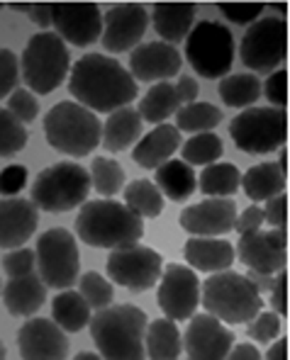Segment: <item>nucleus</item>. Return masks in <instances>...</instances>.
I'll use <instances>...</instances> for the list:
<instances>
[{
	"label": "nucleus",
	"instance_id": "nucleus-1",
	"mask_svg": "<svg viewBox=\"0 0 290 360\" xmlns=\"http://www.w3.org/2000/svg\"><path fill=\"white\" fill-rule=\"evenodd\" d=\"M68 93L91 112H115L137 98V81L113 56L86 54L73 63Z\"/></svg>",
	"mask_w": 290,
	"mask_h": 360
},
{
	"label": "nucleus",
	"instance_id": "nucleus-2",
	"mask_svg": "<svg viewBox=\"0 0 290 360\" xmlns=\"http://www.w3.org/2000/svg\"><path fill=\"white\" fill-rule=\"evenodd\" d=\"M146 311L134 304H110L88 321L91 338L103 360H144Z\"/></svg>",
	"mask_w": 290,
	"mask_h": 360
},
{
	"label": "nucleus",
	"instance_id": "nucleus-3",
	"mask_svg": "<svg viewBox=\"0 0 290 360\" xmlns=\"http://www.w3.org/2000/svg\"><path fill=\"white\" fill-rule=\"evenodd\" d=\"M76 234L86 246L115 251L139 243L144 236V219L115 200H91L83 202L76 214Z\"/></svg>",
	"mask_w": 290,
	"mask_h": 360
},
{
	"label": "nucleus",
	"instance_id": "nucleus-4",
	"mask_svg": "<svg viewBox=\"0 0 290 360\" xmlns=\"http://www.w3.org/2000/svg\"><path fill=\"white\" fill-rule=\"evenodd\" d=\"M203 307L210 316L225 324H249L263 309V300L246 275L234 270L213 273L203 283Z\"/></svg>",
	"mask_w": 290,
	"mask_h": 360
},
{
	"label": "nucleus",
	"instance_id": "nucleus-5",
	"mask_svg": "<svg viewBox=\"0 0 290 360\" xmlns=\"http://www.w3.org/2000/svg\"><path fill=\"white\" fill-rule=\"evenodd\" d=\"M100 120L96 112L71 100L56 103L44 117V134L51 149L73 158L88 156L100 144Z\"/></svg>",
	"mask_w": 290,
	"mask_h": 360
},
{
	"label": "nucleus",
	"instance_id": "nucleus-6",
	"mask_svg": "<svg viewBox=\"0 0 290 360\" xmlns=\"http://www.w3.org/2000/svg\"><path fill=\"white\" fill-rule=\"evenodd\" d=\"M88 193H91V176L86 168L78 163L61 161L44 168L34 178L30 188V202L37 210L59 214V212L81 207L88 200Z\"/></svg>",
	"mask_w": 290,
	"mask_h": 360
},
{
	"label": "nucleus",
	"instance_id": "nucleus-7",
	"mask_svg": "<svg viewBox=\"0 0 290 360\" xmlns=\"http://www.w3.org/2000/svg\"><path fill=\"white\" fill-rule=\"evenodd\" d=\"M68 49L54 32H37L30 37L23 56H20V76L30 93L49 95L64 83L68 73Z\"/></svg>",
	"mask_w": 290,
	"mask_h": 360
},
{
	"label": "nucleus",
	"instance_id": "nucleus-8",
	"mask_svg": "<svg viewBox=\"0 0 290 360\" xmlns=\"http://www.w3.org/2000/svg\"><path fill=\"white\" fill-rule=\"evenodd\" d=\"M186 59L208 81L225 78L234 61V37L229 27L213 20H200L186 37Z\"/></svg>",
	"mask_w": 290,
	"mask_h": 360
},
{
	"label": "nucleus",
	"instance_id": "nucleus-9",
	"mask_svg": "<svg viewBox=\"0 0 290 360\" xmlns=\"http://www.w3.org/2000/svg\"><path fill=\"white\" fill-rule=\"evenodd\" d=\"M229 134L244 153L278 151L288 141V112L278 108L241 110L229 122Z\"/></svg>",
	"mask_w": 290,
	"mask_h": 360
},
{
	"label": "nucleus",
	"instance_id": "nucleus-10",
	"mask_svg": "<svg viewBox=\"0 0 290 360\" xmlns=\"http://www.w3.org/2000/svg\"><path fill=\"white\" fill-rule=\"evenodd\" d=\"M241 63L251 71L273 73L288 56V25L283 18H261L244 32L239 44ZM254 73V76H256Z\"/></svg>",
	"mask_w": 290,
	"mask_h": 360
},
{
	"label": "nucleus",
	"instance_id": "nucleus-11",
	"mask_svg": "<svg viewBox=\"0 0 290 360\" xmlns=\"http://www.w3.org/2000/svg\"><path fill=\"white\" fill-rule=\"evenodd\" d=\"M37 275L44 288L68 290L78 278V246L71 231L49 229L37 239Z\"/></svg>",
	"mask_w": 290,
	"mask_h": 360
},
{
	"label": "nucleus",
	"instance_id": "nucleus-12",
	"mask_svg": "<svg viewBox=\"0 0 290 360\" xmlns=\"http://www.w3.org/2000/svg\"><path fill=\"white\" fill-rule=\"evenodd\" d=\"M161 256L154 248H146L141 243L115 248L108 256V275L113 283L122 285L132 292H146L161 278Z\"/></svg>",
	"mask_w": 290,
	"mask_h": 360
},
{
	"label": "nucleus",
	"instance_id": "nucleus-13",
	"mask_svg": "<svg viewBox=\"0 0 290 360\" xmlns=\"http://www.w3.org/2000/svg\"><path fill=\"white\" fill-rule=\"evenodd\" d=\"M156 300H159V307L166 314V319H191L200 304V283L195 270H191L188 266H178V263L166 266L161 275Z\"/></svg>",
	"mask_w": 290,
	"mask_h": 360
},
{
	"label": "nucleus",
	"instance_id": "nucleus-14",
	"mask_svg": "<svg viewBox=\"0 0 290 360\" xmlns=\"http://www.w3.org/2000/svg\"><path fill=\"white\" fill-rule=\"evenodd\" d=\"M51 27L64 44L91 46L103 34V13L98 3H51Z\"/></svg>",
	"mask_w": 290,
	"mask_h": 360
},
{
	"label": "nucleus",
	"instance_id": "nucleus-15",
	"mask_svg": "<svg viewBox=\"0 0 290 360\" xmlns=\"http://www.w3.org/2000/svg\"><path fill=\"white\" fill-rule=\"evenodd\" d=\"M239 261L251 273L276 275L288 263V229L249 231L239 236Z\"/></svg>",
	"mask_w": 290,
	"mask_h": 360
},
{
	"label": "nucleus",
	"instance_id": "nucleus-16",
	"mask_svg": "<svg viewBox=\"0 0 290 360\" xmlns=\"http://www.w3.org/2000/svg\"><path fill=\"white\" fill-rule=\"evenodd\" d=\"M149 25V13H146L144 5L139 3H120L115 8H110L103 15V41L105 51H132L134 46H139L141 37Z\"/></svg>",
	"mask_w": 290,
	"mask_h": 360
},
{
	"label": "nucleus",
	"instance_id": "nucleus-17",
	"mask_svg": "<svg viewBox=\"0 0 290 360\" xmlns=\"http://www.w3.org/2000/svg\"><path fill=\"white\" fill-rule=\"evenodd\" d=\"M234 346L232 333L220 319L210 314H193L183 333V351L188 360H225Z\"/></svg>",
	"mask_w": 290,
	"mask_h": 360
},
{
	"label": "nucleus",
	"instance_id": "nucleus-18",
	"mask_svg": "<svg viewBox=\"0 0 290 360\" xmlns=\"http://www.w3.org/2000/svg\"><path fill=\"white\" fill-rule=\"evenodd\" d=\"M237 205L229 198H210L181 212L178 221L191 236L220 239L234 229Z\"/></svg>",
	"mask_w": 290,
	"mask_h": 360
},
{
	"label": "nucleus",
	"instance_id": "nucleus-19",
	"mask_svg": "<svg viewBox=\"0 0 290 360\" xmlns=\"http://www.w3.org/2000/svg\"><path fill=\"white\" fill-rule=\"evenodd\" d=\"M181 51L166 41H146L132 49L130 76L141 83H163L181 71Z\"/></svg>",
	"mask_w": 290,
	"mask_h": 360
},
{
	"label": "nucleus",
	"instance_id": "nucleus-20",
	"mask_svg": "<svg viewBox=\"0 0 290 360\" xmlns=\"http://www.w3.org/2000/svg\"><path fill=\"white\" fill-rule=\"evenodd\" d=\"M18 351L23 360H66L68 338L51 319H30L18 331Z\"/></svg>",
	"mask_w": 290,
	"mask_h": 360
},
{
	"label": "nucleus",
	"instance_id": "nucleus-21",
	"mask_svg": "<svg viewBox=\"0 0 290 360\" xmlns=\"http://www.w3.org/2000/svg\"><path fill=\"white\" fill-rule=\"evenodd\" d=\"M39 224V210L25 198L0 200V248H23Z\"/></svg>",
	"mask_w": 290,
	"mask_h": 360
},
{
	"label": "nucleus",
	"instance_id": "nucleus-22",
	"mask_svg": "<svg viewBox=\"0 0 290 360\" xmlns=\"http://www.w3.org/2000/svg\"><path fill=\"white\" fill-rule=\"evenodd\" d=\"M181 149V131L173 124H156V129H151L146 136H141V141L134 146L132 158L137 166L156 171L161 163L171 161V156Z\"/></svg>",
	"mask_w": 290,
	"mask_h": 360
},
{
	"label": "nucleus",
	"instance_id": "nucleus-23",
	"mask_svg": "<svg viewBox=\"0 0 290 360\" xmlns=\"http://www.w3.org/2000/svg\"><path fill=\"white\" fill-rule=\"evenodd\" d=\"M195 3H156L151 8V25L166 44H178L188 37L195 22Z\"/></svg>",
	"mask_w": 290,
	"mask_h": 360
},
{
	"label": "nucleus",
	"instance_id": "nucleus-24",
	"mask_svg": "<svg viewBox=\"0 0 290 360\" xmlns=\"http://www.w3.org/2000/svg\"><path fill=\"white\" fill-rule=\"evenodd\" d=\"M5 309L13 316H32L46 300V288L37 273L23 275V278H10L3 288Z\"/></svg>",
	"mask_w": 290,
	"mask_h": 360
},
{
	"label": "nucleus",
	"instance_id": "nucleus-25",
	"mask_svg": "<svg viewBox=\"0 0 290 360\" xmlns=\"http://www.w3.org/2000/svg\"><path fill=\"white\" fill-rule=\"evenodd\" d=\"M188 266L203 273H220V270H229L234 263V246L225 239H203V236H191L183 248Z\"/></svg>",
	"mask_w": 290,
	"mask_h": 360
},
{
	"label": "nucleus",
	"instance_id": "nucleus-26",
	"mask_svg": "<svg viewBox=\"0 0 290 360\" xmlns=\"http://www.w3.org/2000/svg\"><path fill=\"white\" fill-rule=\"evenodd\" d=\"M139 136H141V117H139V112L132 108H122V110L110 112L108 122L103 124V131H100L103 146L113 153L130 149Z\"/></svg>",
	"mask_w": 290,
	"mask_h": 360
},
{
	"label": "nucleus",
	"instance_id": "nucleus-27",
	"mask_svg": "<svg viewBox=\"0 0 290 360\" xmlns=\"http://www.w3.org/2000/svg\"><path fill=\"white\" fill-rule=\"evenodd\" d=\"M154 185L159 188L163 198L173 200V202H186L198 190V178H195V171L188 163H183L181 158H176V161L171 158V161L161 163L156 168Z\"/></svg>",
	"mask_w": 290,
	"mask_h": 360
},
{
	"label": "nucleus",
	"instance_id": "nucleus-28",
	"mask_svg": "<svg viewBox=\"0 0 290 360\" xmlns=\"http://www.w3.org/2000/svg\"><path fill=\"white\" fill-rule=\"evenodd\" d=\"M239 185L244 188V195L251 202H268L276 195L286 193V176H283V171L276 163L266 161L258 163V166H251L241 176Z\"/></svg>",
	"mask_w": 290,
	"mask_h": 360
},
{
	"label": "nucleus",
	"instance_id": "nucleus-29",
	"mask_svg": "<svg viewBox=\"0 0 290 360\" xmlns=\"http://www.w3.org/2000/svg\"><path fill=\"white\" fill-rule=\"evenodd\" d=\"M183 351V338L171 319H154L146 324L144 353L149 360H178Z\"/></svg>",
	"mask_w": 290,
	"mask_h": 360
},
{
	"label": "nucleus",
	"instance_id": "nucleus-30",
	"mask_svg": "<svg viewBox=\"0 0 290 360\" xmlns=\"http://www.w3.org/2000/svg\"><path fill=\"white\" fill-rule=\"evenodd\" d=\"M51 321L64 333H76L91 321V307L76 290H61L51 302Z\"/></svg>",
	"mask_w": 290,
	"mask_h": 360
},
{
	"label": "nucleus",
	"instance_id": "nucleus-31",
	"mask_svg": "<svg viewBox=\"0 0 290 360\" xmlns=\"http://www.w3.org/2000/svg\"><path fill=\"white\" fill-rule=\"evenodd\" d=\"M178 108H181V100H178V95H176V88L168 81H163V83L151 86V90H146V95L141 98L137 112H139L141 122L163 124L171 115L178 112Z\"/></svg>",
	"mask_w": 290,
	"mask_h": 360
},
{
	"label": "nucleus",
	"instance_id": "nucleus-32",
	"mask_svg": "<svg viewBox=\"0 0 290 360\" xmlns=\"http://www.w3.org/2000/svg\"><path fill=\"white\" fill-rule=\"evenodd\" d=\"M218 93L227 108H251L261 98V81L254 73H232L220 81Z\"/></svg>",
	"mask_w": 290,
	"mask_h": 360
},
{
	"label": "nucleus",
	"instance_id": "nucleus-33",
	"mask_svg": "<svg viewBox=\"0 0 290 360\" xmlns=\"http://www.w3.org/2000/svg\"><path fill=\"white\" fill-rule=\"evenodd\" d=\"M125 205L141 219H154L163 212V195L151 180H132L125 188Z\"/></svg>",
	"mask_w": 290,
	"mask_h": 360
},
{
	"label": "nucleus",
	"instance_id": "nucleus-34",
	"mask_svg": "<svg viewBox=\"0 0 290 360\" xmlns=\"http://www.w3.org/2000/svg\"><path fill=\"white\" fill-rule=\"evenodd\" d=\"M241 176L234 163H210L200 173V193L208 198H229L239 190Z\"/></svg>",
	"mask_w": 290,
	"mask_h": 360
},
{
	"label": "nucleus",
	"instance_id": "nucleus-35",
	"mask_svg": "<svg viewBox=\"0 0 290 360\" xmlns=\"http://www.w3.org/2000/svg\"><path fill=\"white\" fill-rule=\"evenodd\" d=\"M222 122V110L215 108L213 103H191L181 105L176 112V129L191 131V134H203L210 131Z\"/></svg>",
	"mask_w": 290,
	"mask_h": 360
},
{
	"label": "nucleus",
	"instance_id": "nucleus-36",
	"mask_svg": "<svg viewBox=\"0 0 290 360\" xmlns=\"http://www.w3.org/2000/svg\"><path fill=\"white\" fill-rule=\"evenodd\" d=\"M222 151V139L218 134H213V131H203V134H193L183 144L181 156L183 163H188V166H210V163H218Z\"/></svg>",
	"mask_w": 290,
	"mask_h": 360
},
{
	"label": "nucleus",
	"instance_id": "nucleus-37",
	"mask_svg": "<svg viewBox=\"0 0 290 360\" xmlns=\"http://www.w3.org/2000/svg\"><path fill=\"white\" fill-rule=\"evenodd\" d=\"M91 188H96L103 198H113L122 190V183H125V171L115 158H105V156H98L93 158V166H91Z\"/></svg>",
	"mask_w": 290,
	"mask_h": 360
},
{
	"label": "nucleus",
	"instance_id": "nucleus-38",
	"mask_svg": "<svg viewBox=\"0 0 290 360\" xmlns=\"http://www.w3.org/2000/svg\"><path fill=\"white\" fill-rule=\"evenodd\" d=\"M27 129L20 124L5 108H0V158L15 156L27 146Z\"/></svg>",
	"mask_w": 290,
	"mask_h": 360
},
{
	"label": "nucleus",
	"instance_id": "nucleus-39",
	"mask_svg": "<svg viewBox=\"0 0 290 360\" xmlns=\"http://www.w3.org/2000/svg\"><path fill=\"white\" fill-rule=\"evenodd\" d=\"M78 295L86 300V304L91 309H105V307L113 304V297H115V290L110 285V280H105L103 275L91 270V273H83L81 283H78Z\"/></svg>",
	"mask_w": 290,
	"mask_h": 360
},
{
	"label": "nucleus",
	"instance_id": "nucleus-40",
	"mask_svg": "<svg viewBox=\"0 0 290 360\" xmlns=\"http://www.w3.org/2000/svg\"><path fill=\"white\" fill-rule=\"evenodd\" d=\"M8 112L13 115L20 124H30V122L37 120L39 115V103H37L34 93L30 90H13L8 98Z\"/></svg>",
	"mask_w": 290,
	"mask_h": 360
},
{
	"label": "nucleus",
	"instance_id": "nucleus-41",
	"mask_svg": "<svg viewBox=\"0 0 290 360\" xmlns=\"http://www.w3.org/2000/svg\"><path fill=\"white\" fill-rule=\"evenodd\" d=\"M281 316L276 314V311H258L254 319L249 321V338H254L258 343H271L278 338V333H281Z\"/></svg>",
	"mask_w": 290,
	"mask_h": 360
},
{
	"label": "nucleus",
	"instance_id": "nucleus-42",
	"mask_svg": "<svg viewBox=\"0 0 290 360\" xmlns=\"http://www.w3.org/2000/svg\"><path fill=\"white\" fill-rule=\"evenodd\" d=\"M263 3H218V10L234 25H254L261 20Z\"/></svg>",
	"mask_w": 290,
	"mask_h": 360
},
{
	"label": "nucleus",
	"instance_id": "nucleus-43",
	"mask_svg": "<svg viewBox=\"0 0 290 360\" xmlns=\"http://www.w3.org/2000/svg\"><path fill=\"white\" fill-rule=\"evenodd\" d=\"M34 266H37L34 251L27 246L13 248V251L3 258V268H5V275H8V278H23V275L34 273Z\"/></svg>",
	"mask_w": 290,
	"mask_h": 360
},
{
	"label": "nucleus",
	"instance_id": "nucleus-44",
	"mask_svg": "<svg viewBox=\"0 0 290 360\" xmlns=\"http://www.w3.org/2000/svg\"><path fill=\"white\" fill-rule=\"evenodd\" d=\"M261 95H266L268 103L278 110H286L288 105V71L278 68L266 78V83H261Z\"/></svg>",
	"mask_w": 290,
	"mask_h": 360
},
{
	"label": "nucleus",
	"instance_id": "nucleus-45",
	"mask_svg": "<svg viewBox=\"0 0 290 360\" xmlns=\"http://www.w3.org/2000/svg\"><path fill=\"white\" fill-rule=\"evenodd\" d=\"M20 59L10 49H0V100L18 88Z\"/></svg>",
	"mask_w": 290,
	"mask_h": 360
},
{
	"label": "nucleus",
	"instance_id": "nucleus-46",
	"mask_svg": "<svg viewBox=\"0 0 290 360\" xmlns=\"http://www.w3.org/2000/svg\"><path fill=\"white\" fill-rule=\"evenodd\" d=\"M263 210V221H268L276 229H288V195L281 193L271 198Z\"/></svg>",
	"mask_w": 290,
	"mask_h": 360
},
{
	"label": "nucleus",
	"instance_id": "nucleus-47",
	"mask_svg": "<svg viewBox=\"0 0 290 360\" xmlns=\"http://www.w3.org/2000/svg\"><path fill=\"white\" fill-rule=\"evenodd\" d=\"M27 183V168L25 166H10L0 173V195L3 198H15Z\"/></svg>",
	"mask_w": 290,
	"mask_h": 360
},
{
	"label": "nucleus",
	"instance_id": "nucleus-48",
	"mask_svg": "<svg viewBox=\"0 0 290 360\" xmlns=\"http://www.w3.org/2000/svg\"><path fill=\"white\" fill-rule=\"evenodd\" d=\"M271 304L276 309L278 316H288V273L281 270V273L273 275V283H271Z\"/></svg>",
	"mask_w": 290,
	"mask_h": 360
},
{
	"label": "nucleus",
	"instance_id": "nucleus-49",
	"mask_svg": "<svg viewBox=\"0 0 290 360\" xmlns=\"http://www.w3.org/2000/svg\"><path fill=\"white\" fill-rule=\"evenodd\" d=\"M263 226V210L254 205V207H246L239 217L234 219V231L237 234H249V231H258Z\"/></svg>",
	"mask_w": 290,
	"mask_h": 360
},
{
	"label": "nucleus",
	"instance_id": "nucleus-50",
	"mask_svg": "<svg viewBox=\"0 0 290 360\" xmlns=\"http://www.w3.org/2000/svg\"><path fill=\"white\" fill-rule=\"evenodd\" d=\"M173 88H176V95H178V100H181V105L198 103L200 88H198V81H195L193 76H181V78H178V83H176Z\"/></svg>",
	"mask_w": 290,
	"mask_h": 360
},
{
	"label": "nucleus",
	"instance_id": "nucleus-51",
	"mask_svg": "<svg viewBox=\"0 0 290 360\" xmlns=\"http://www.w3.org/2000/svg\"><path fill=\"white\" fill-rule=\"evenodd\" d=\"M27 15L37 27H42V32L51 27V3H30Z\"/></svg>",
	"mask_w": 290,
	"mask_h": 360
},
{
	"label": "nucleus",
	"instance_id": "nucleus-52",
	"mask_svg": "<svg viewBox=\"0 0 290 360\" xmlns=\"http://www.w3.org/2000/svg\"><path fill=\"white\" fill-rule=\"evenodd\" d=\"M225 360H261V353L251 343H239V346H232Z\"/></svg>",
	"mask_w": 290,
	"mask_h": 360
},
{
	"label": "nucleus",
	"instance_id": "nucleus-53",
	"mask_svg": "<svg viewBox=\"0 0 290 360\" xmlns=\"http://www.w3.org/2000/svg\"><path fill=\"white\" fill-rule=\"evenodd\" d=\"M261 360H288V338H278V343H273Z\"/></svg>",
	"mask_w": 290,
	"mask_h": 360
},
{
	"label": "nucleus",
	"instance_id": "nucleus-54",
	"mask_svg": "<svg viewBox=\"0 0 290 360\" xmlns=\"http://www.w3.org/2000/svg\"><path fill=\"white\" fill-rule=\"evenodd\" d=\"M246 278L251 280V285L258 290V295L261 292H268L271 290V283H273V275H258V273H249Z\"/></svg>",
	"mask_w": 290,
	"mask_h": 360
},
{
	"label": "nucleus",
	"instance_id": "nucleus-55",
	"mask_svg": "<svg viewBox=\"0 0 290 360\" xmlns=\"http://www.w3.org/2000/svg\"><path fill=\"white\" fill-rule=\"evenodd\" d=\"M276 166L283 171V176H288V151H286V149L281 151V158H278V163H276Z\"/></svg>",
	"mask_w": 290,
	"mask_h": 360
},
{
	"label": "nucleus",
	"instance_id": "nucleus-56",
	"mask_svg": "<svg viewBox=\"0 0 290 360\" xmlns=\"http://www.w3.org/2000/svg\"><path fill=\"white\" fill-rule=\"evenodd\" d=\"M73 360H103V358H100L98 353H88V351H81V353H78V356L73 358Z\"/></svg>",
	"mask_w": 290,
	"mask_h": 360
},
{
	"label": "nucleus",
	"instance_id": "nucleus-57",
	"mask_svg": "<svg viewBox=\"0 0 290 360\" xmlns=\"http://www.w3.org/2000/svg\"><path fill=\"white\" fill-rule=\"evenodd\" d=\"M27 5H30V3H10V8H13V10H23V13H27Z\"/></svg>",
	"mask_w": 290,
	"mask_h": 360
},
{
	"label": "nucleus",
	"instance_id": "nucleus-58",
	"mask_svg": "<svg viewBox=\"0 0 290 360\" xmlns=\"http://www.w3.org/2000/svg\"><path fill=\"white\" fill-rule=\"evenodd\" d=\"M273 8H276V10H281V15H286L288 5H286V3H273Z\"/></svg>",
	"mask_w": 290,
	"mask_h": 360
},
{
	"label": "nucleus",
	"instance_id": "nucleus-59",
	"mask_svg": "<svg viewBox=\"0 0 290 360\" xmlns=\"http://www.w3.org/2000/svg\"><path fill=\"white\" fill-rule=\"evenodd\" d=\"M8 358V348H5V343H0V360Z\"/></svg>",
	"mask_w": 290,
	"mask_h": 360
},
{
	"label": "nucleus",
	"instance_id": "nucleus-60",
	"mask_svg": "<svg viewBox=\"0 0 290 360\" xmlns=\"http://www.w3.org/2000/svg\"><path fill=\"white\" fill-rule=\"evenodd\" d=\"M0 295H3V280H0Z\"/></svg>",
	"mask_w": 290,
	"mask_h": 360
},
{
	"label": "nucleus",
	"instance_id": "nucleus-61",
	"mask_svg": "<svg viewBox=\"0 0 290 360\" xmlns=\"http://www.w3.org/2000/svg\"><path fill=\"white\" fill-rule=\"evenodd\" d=\"M0 10H3V3H0Z\"/></svg>",
	"mask_w": 290,
	"mask_h": 360
}]
</instances>
